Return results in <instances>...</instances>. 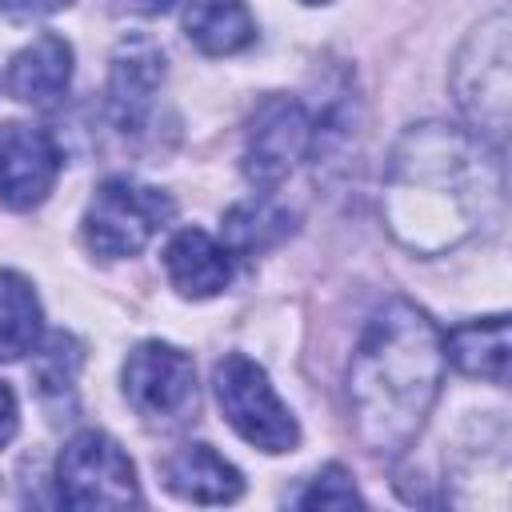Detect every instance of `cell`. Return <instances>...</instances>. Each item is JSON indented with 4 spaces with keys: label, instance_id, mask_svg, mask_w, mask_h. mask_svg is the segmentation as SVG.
Masks as SVG:
<instances>
[{
    "label": "cell",
    "instance_id": "1",
    "mask_svg": "<svg viewBox=\"0 0 512 512\" xmlns=\"http://www.w3.org/2000/svg\"><path fill=\"white\" fill-rule=\"evenodd\" d=\"M500 196V148L448 124H416L392 148L384 220L404 248L436 256L468 240Z\"/></svg>",
    "mask_w": 512,
    "mask_h": 512
},
{
    "label": "cell",
    "instance_id": "2",
    "mask_svg": "<svg viewBox=\"0 0 512 512\" xmlns=\"http://www.w3.org/2000/svg\"><path fill=\"white\" fill-rule=\"evenodd\" d=\"M444 380V340L412 300H384L348 368L352 432L372 456H400L424 428Z\"/></svg>",
    "mask_w": 512,
    "mask_h": 512
},
{
    "label": "cell",
    "instance_id": "3",
    "mask_svg": "<svg viewBox=\"0 0 512 512\" xmlns=\"http://www.w3.org/2000/svg\"><path fill=\"white\" fill-rule=\"evenodd\" d=\"M512 24L508 12H492L460 48L452 64V92L476 136L492 148L508 136V108H512Z\"/></svg>",
    "mask_w": 512,
    "mask_h": 512
},
{
    "label": "cell",
    "instance_id": "4",
    "mask_svg": "<svg viewBox=\"0 0 512 512\" xmlns=\"http://www.w3.org/2000/svg\"><path fill=\"white\" fill-rule=\"evenodd\" d=\"M176 216V204L164 188L140 184L132 176H108L88 208H84V244L104 256V260H120V256H136L148 248V240Z\"/></svg>",
    "mask_w": 512,
    "mask_h": 512
},
{
    "label": "cell",
    "instance_id": "5",
    "mask_svg": "<svg viewBox=\"0 0 512 512\" xmlns=\"http://www.w3.org/2000/svg\"><path fill=\"white\" fill-rule=\"evenodd\" d=\"M212 388L220 400L224 420L236 428L240 440H248L260 452H292L300 444V424L288 412V404L276 396L268 372L248 360L244 352H228L216 372H212Z\"/></svg>",
    "mask_w": 512,
    "mask_h": 512
},
{
    "label": "cell",
    "instance_id": "6",
    "mask_svg": "<svg viewBox=\"0 0 512 512\" xmlns=\"http://www.w3.org/2000/svg\"><path fill=\"white\" fill-rule=\"evenodd\" d=\"M56 500L64 508H136L140 480L128 452L96 428L76 432L56 460Z\"/></svg>",
    "mask_w": 512,
    "mask_h": 512
},
{
    "label": "cell",
    "instance_id": "7",
    "mask_svg": "<svg viewBox=\"0 0 512 512\" xmlns=\"http://www.w3.org/2000/svg\"><path fill=\"white\" fill-rule=\"evenodd\" d=\"M124 400L140 420L176 428L196 408V364L188 352L164 340H144L124 360Z\"/></svg>",
    "mask_w": 512,
    "mask_h": 512
},
{
    "label": "cell",
    "instance_id": "8",
    "mask_svg": "<svg viewBox=\"0 0 512 512\" xmlns=\"http://www.w3.org/2000/svg\"><path fill=\"white\" fill-rule=\"evenodd\" d=\"M312 148V116L296 96H264L244 132L240 168L256 188H276Z\"/></svg>",
    "mask_w": 512,
    "mask_h": 512
},
{
    "label": "cell",
    "instance_id": "9",
    "mask_svg": "<svg viewBox=\"0 0 512 512\" xmlns=\"http://www.w3.org/2000/svg\"><path fill=\"white\" fill-rule=\"evenodd\" d=\"M164 88V52L148 36L120 40L108 68V116L128 136L140 140L152 132Z\"/></svg>",
    "mask_w": 512,
    "mask_h": 512
},
{
    "label": "cell",
    "instance_id": "10",
    "mask_svg": "<svg viewBox=\"0 0 512 512\" xmlns=\"http://www.w3.org/2000/svg\"><path fill=\"white\" fill-rule=\"evenodd\" d=\"M60 176V148L48 128L8 120L0 124V200L8 208H36Z\"/></svg>",
    "mask_w": 512,
    "mask_h": 512
},
{
    "label": "cell",
    "instance_id": "11",
    "mask_svg": "<svg viewBox=\"0 0 512 512\" xmlns=\"http://www.w3.org/2000/svg\"><path fill=\"white\" fill-rule=\"evenodd\" d=\"M164 272L188 300H208L232 280V252L204 228H180L164 248Z\"/></svg>",
    "mask_w": 512,
    "mask_h": 512
},
{
    "label": "cell",
    "instance_id": "12",
    "mask_svg": "<svg viewBox=\"0 0 512 512\" xmlns=\"http://www.w3.org/2000/svg\"><path fill=\"white\" fill-rule=\"evenodd\" d=\"M160 476H164V488L172 496L192 500V504H232L244 492L240 468L228 464L208 444H184V448H176L164 460Z\"/></svg>",
    "mask_w": 512,
    "mask_h": 512
},
{
    "label": "cell",
    "instance_id": "13",
    "mask_svg": "<svg viewBox=\"0 0 512 512\" xmlns=\"http://www.w3.org/2000/svg\"><path fill=\"white\" fill-rule=\"evenodd\" d=\"M72 80V44L56 32L36 36L8 64V92L32 108H52Z\"/></svg>",
    "mask_w": 512,
    "mask_h": 512
},
{
    "label": "cell",
    "instance_id": "14",
    "mask_svg": "<svg viewBox=\"0 0 512 512\" xmlns=\"http://www.w3.org/2000/svg\"><path fill=\"white\" fill-rule=\"evenodd\" d=\"M444 360H452L464 376H480L492 384L508 380V316H484L452 328L444 336Z\"/></svg>",
    "mask_w": 512,
    "mask_h": 512
},
{
    "label": "cell",
    "instance_id": "15",
    "mask_svg": "<svg viewBox=\"0 0 512 512\" xmlns=\"http://www.w3.org/2000/svg\"><path fill=\"white\" fill-rule=\"evenodd\" d=\"M184 32L200 52L232 56L256 40V20L244 0H196L184 16Z\"/></svg>",
    "mask_w": 512,
    "mask_h": 512
},
{
    "label": "cell",
    "instance_id": "16",
    "mask_svg": "<svg viewBox=\"0 0 512 512\" xmlns=\"http://www.w3.org/2000/svg\"><path fill=\"white\" fill-rule=\"evenodd\" d=\"M40 300H36V288L4 268L0 272V364L8 360H20L24 352H32L40 344Z\"/></svg>",
    "mask_w": 512,
    "mask_h": 512
},
{
    "label": "cell",
    "instance_id": "17",
    "mask_svg": "<svg viewBox=\"0 0 512 512\" xmlns=\"http://www.w3.org/2000/svg\"><path fill=\"white\" fill-rule=\"evenodd\" d=\"M292 232V216L284 208H276L272 200H248V204H236L228 216H224V236H228V252H260L276 240H284Z\"/></svg>",
    "mask_w": 512,
    "mask_h": 512
},
{
    "label": "cell",
    "instance_id": "18",
    "mask_svg": "<svg viewBox=\"0 0 512 512\" xmlns=\"http://www.w3.org/2000/svg\"><path fill=\"white\" fill-rule=\"evenodd\" d=\"M36 352V364H32V376H36V388L40 396H64L76 388V376H80V364H84V352H80V340L68 336V332H52L44 344L32 348Z\"/></svg>",
    "mask_w": 512,
    "mask_h": 512
},
{
    "label": "cell",
    "instance_id": "19",
    "mask_svg": "<svg viewBox=\"0 0 512 512\" xmlns=\"http://www.w3.org/2000/svg\"><path fill=\"white\" fill-rule=\"evenodd\" d=\"M296 504L300 508H360L364 500L352 484V472L344 464H328L308 480V488L296 496Z\"/></svg>",
    "mask_w": 512,
    "mask_h": 512
},
{
    "label": "cell",
    "instance_id": "20",
    "mask_svg": "<svg viewBox=\"0 0 512 512\" xmlns=\"http://www.w3.org/2000/svg\"><path fill=\"white\" fill-rule=\"evenodd\" d=\"M68 0H0V12L8 20H36V16H48V12H60Z\"/></svg>",
    "mask_w": 512,
    "mask_h": 512
},
{
    "label": "cell",
    "instance_id": "21",
    "mask_svg": "<svg viewBox=\"0 0 512 512\" xmlns=\"http://www.w3.org/2000/svg\"><path fill=\"white\" fill-rule=\"evenodd\" d=\"M16 424H20V408H16V396L12 388L0 380V448L16 436Z\"/></svg>",
    "mask_w": 512,
    "mask_h": 512
},
{
    "label": "cell",
    "instance_id": "22",
    "mask_svg": "<svg viewBox=\"0 0 512 512\" xmlns=\"http://www.w3.org/2000/svg\"><path fill=\"white\" fill-rule=\"evenodd\" d=\"M136 12H148V16H156V12H168L176 0H128Z\"/></svg>",
    "mask_w": 512,
    "mask_h": 512
},
{
    "label": "cell",
    "instance_id": "23",
    "mask_svg": "<svg viewBox=\"0 0 512 512\" xmlns=\"http://www.w3.org/2000/svg\"><path fill=\"white\" fill-rule=\"evenodd\" d=\"M304 4H324V0H304Z\"/></svg>",
    "mask_w": 512,
    "mask_h": 512
}]
</instances>
